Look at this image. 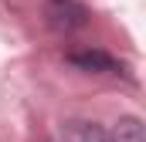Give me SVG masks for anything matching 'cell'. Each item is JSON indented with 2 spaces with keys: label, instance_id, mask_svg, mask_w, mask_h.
I'll use <instances>...</instances> for the list:
<instances>
[{
  "label": "cell",
  "instance_id": "6da1fadb",
  "mask_svg": "<svg viewBox=\"0 0 146 142\" xmlns=\"http://www.w3.org/2000/svg\"><path fill=\"white\" fill-rule=\"evenodd\" d=\"M48 20L58 31H75L88 20V10L82 0H48Z\"/></svg>",
  "mask_w": 146,
  "mask_h": 142
},
{
  "label": "cell",
  "instance_id": "7a4b0ae2",
  "mask_svg": "<svg viewBox=\"0 0 146 142\" xmlns=\"http://www.w3.org/2000/svg\"><path fill=\"white\" fill-rule=\"evenodd\" d=\"M68 64H75V68L82 71H99V74H115L119 68V61L112 58V54H106V51H72L68 54Z\"/></svg>",
  "mask_w": 146,
  "mask_h": 142
},
{
  "label": "cell",
  "instance_id": "3957f363",
  "mask_svg": "<svg viewBox=\"0 0 146 142\" xmlns=\"http://www.w3.org/2000/svg\"><path fill=\"white\" fill-rule=\"evenodd\" d=\"M61 142H112V139L102 125L85 122V118H72L61 125Z\"/></svg>",
  "mask_w": 146,
  "mask_h": 142
},
{
  "label": "cell",
  "instance_id": "277c9868",
  "mask_svg": "<svg viewBox=\"0 0 146 142\" xmlns=\"http://www.w3.org/2000/svg\"><path fill=\"white\" fill-rule=\"evenodd\" d=\"M109 139H112V142H146V139H143V122H139V118H133V115L119 118L115 135H109Z\"/></svg>",
  "mask_w": 146,
  "mask_h": 142
}]
</instances>
